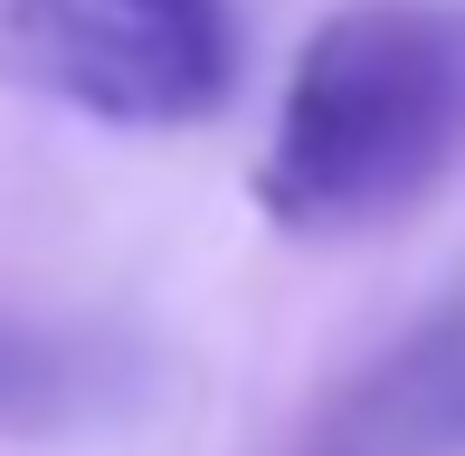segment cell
<instances>
[{
    "instance_id": "6da1fadb",
    "label": "cell",
    "mask_w": 465,
    "mask_h": 456,
    "mask_svg": "<svg viewBox=\"0 0 465 456\" xmlns=\"http://www.w3.org/2000/svg\"><path fill=\"white\" fill-rule=\"evenodd\" d=\"M465 143V29L428 0L332 10L294 48L276 143L257 162L266 219L294 238L380 228L447 181Z\"/></svg>"
},
{
    "instance_id": "7a4b0ae2",
    "label": "cell",
    "mask_w": 465,
    "mask_h": 456,
    "mask_svg": "<svg viewBox=\"0 0 465 456\" xmlns=\"http://www.w3.org/2000/svg\"><path fill=\"white\" fill-rule=\"evenodd\" d=\"M0 86L104 134H190L238 95L228 0H0Z\"/></svg>"
},
{
    "instance_id": "3957f363",
    "label": "cell",
    "mask_w": 465,
    "mask_h": 456,
    "mask_svg": "<svg viewBox=\"0 0 465 456\" xmlns=\"http://www.w3.org/2000/svg\"><path fill=\"white\" fill-rule=\"evenodd\" d=\"M447 419H456V428H465V381H456V409H447Z\"/></svg>"
},
{
    "instance_id": "277c9868",
    "label": "cell",
    "mask_w": 465,
    "mask_h": 456,
    "mask_svg": "<svg viewBox=\"0 0 465 456\" xmlns=\"http://www.w3.org/2000/svg\"><path fill=\"white\" fill-rule=\"evenodd\" d=\"M0 362H10V342H0Z\"/></svg>"
}]
</instances>
